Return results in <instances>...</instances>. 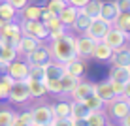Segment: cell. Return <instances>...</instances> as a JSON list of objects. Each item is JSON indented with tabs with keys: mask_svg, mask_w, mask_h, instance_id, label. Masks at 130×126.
I'll return each instance as SVG.
<instances>
[{
	"mask_svg": "<svg viewBox=\"0 0 130 126\" xmlns=\"http://www.w3.org/2000/svg\"><path fill=\"white\" fill-rule=\"evenodd\" d=\"M128 71H130V64H128Z\"/></svg>",
	"mask_w": 130,
	"mask_h": 126,
	"instance_id": "816d5d0a",
	"label": "cell"
},
{
	"mask_svg": "<svg viewBox=\"0 0 130 126\" xmlns=\"http://www.w3.org/2000/svg\"><path fill=\"white\" fill-rule=\"evenodd\" d=\"M123 98H126V100L130 102V79L124 83V91H123Z\"/></svg>",
	"mask_w": 130,
	"mask_h": 126,
	"instance_id": "f6af8a7d",
	"label": "cell"
},
{
	"mask_svg": "<svg viewBox=\"0 0 130 126\" xmlns=\"http://www.w3.org/2000/svg\"><path fill=\"white\" fill-rule=\"evenodd\" d=\"M38 45H42V42L40 40H36V38H30V36H21V40L17 42V45H15V51H17V55H26V53H30L32 49H36Z\"/></svg>",
	"mask_w": 130,
	"mask_h": 126,
	"instance_id": "ac0fdd59",
	"label": "cell"
},
{
	"mask_svg": "<svg viewBox=\"0 0 130 126\" xmlns=\"http://www.w3.org/2000/svg\"><path fill=\"white\" fill-rule=\"evenodd\" d=\"M109 23L104 19H100V17H94V19L91 21V25H89V28L85 30V36H89V38H92V40H96V42H100L102 38L106 36V32L109 30Z\"/></svg>",
	"mask_w": 130,
	"mask_h": 126,
	"instance_id": "52a82bcc",
	"label": "cell"
},
{
	"mask_svg": "<svg viewBox=\"0 0 130 126\" xmlns=\"http://www.w3.org/2000/svg\"><path fill=\"white\" fill-rule=\"evenodd\" d=\"M0 100H6V94H4L2 91H0Z\"/></svg>",
	"mask_w": 130,
	"mask_h": 126,
	"instance_id": "c3c4849f",
	"label": "cell"
},
{
	"mask_svg": "<svg viewBox=\"0 0 130 126\" xmlns=\"http://www.w3.org/2000/svg\"><path fill=\"white\" fill-rule=\"evenodd\" d=\"M100 42H104L106 45H109V47H119V45H123V43L128 42V36H126V32H123V30L115 28V26H109V30L106 32V36Z\"/></svg>",
	"mask_w": 130,
	"mask_h": 126,
	"instance_id": "30bf717a",
	"label": "cell"
},
{
	"mask_svg": "<svg viewBox=\"0 0 130 126\" xmlns=\"http://www.w3.org/2000/svg\"><path fill=\"white\" fill-rule=\"evenodd\" d=\"M13 117H15V113L11 109H0V126H10Z\"/></svg>",
	"mask_w": 130,
	"mask_h": 126,
	"instance_id": "8d00e7d4",
	"label": "cell"
},
{
	"mask_svg": "<svg viewBox=\"0 0 130 126\" xmlns=\"http://www.w3.org/2000/svg\"><path fill=\"white\" fill-rule=\"evenodd\" d=\"M21 28L15 21H6L4 26L0 28V45H17V42L21 40Z\"/></svg>",
	"mask_w": 130,
	"mask_h": 126,
	"instance_id": "3957f363",
	"label": "cell"
},
{
	"mask_svg": "<svg viewBox=\"0 0 130 126\" xmlns=\"http://www.w3.org/2000/svg\"><path fill=\"white\" fill-rule=\"evenodd\" d=\"M25 85H26V88H28L30 98H42V96H45V94H47L45 85H43V81H40V79L26 77L25 79Z\"/></svg>",
	"mask_w": 130,
	"mask_h": 126,
	"instance_id": "d6986e66",
	"label": "cell"
},
{
	"mask_svg": "<svg viewBox=\"0 0 130 126\" xmlns=\"http://www.w3.org/2000/svg\"><path fill=\"white\" fill-rule=\"evenodd\" d=\"M109 81H117V83H126L130 79V71L128 66H111L109 70Z\"/></svg>",
	"mask_w": 130,
	"mask_h": 126,
	"instance_id": "7402d4cb",
	"label": "cell"
},
{
	"mask_svg": "<svg viewBox=\"0 0 130 126\" xmlns=\"http://www.w3.org/2000/svg\"><path fill=\"white\" fill-rule=\"evenodd\" d=\"M19 57L13 45H2V51H0V68H6L10 62H13Z\"/></svg>",
	"mask_w": 130,
	"mask_h": 126,
	"instance_id": "cb8c5ba5",
	"label": "cell"
},
{
	"mask_svg": "<svg viewBox=\"0 0 130 126\" xmlns=\"http://www.w3.org/2000/svg\"><path fill=\"white\" fill-rule=\"evenodd\" d=\"M19 28H21V34L23 36H30V38H36V40H40V42L49 40V32H47L45 25L40 19H23L21 25H19Z\"/></svg>",
	"mask_w": 130,
	"mask_h": 126,
	"instance_id": "7a4b0ae2",
	"label": "cell"
},
{
	"mask_svg": "<svg viewBox=\"0 0 130 126\" xmlns=\"http://www.w3.org/2000/svg\"><path fill=\"white\" fill-rule=\"evenodd\" d=\"M43 6H36V4H26L21 10V19H40Z\"/></svg>",
	"mask_w": 130,
	"mask_h": 126,
	"instance_id": "f546056e",
	"label": "cell"
},
{
	"mask_svg": "<svg viewBox=\"0 0 130 126\" xmlns=\"http://www.w3.org/2000/svg\"><path fill=\"white\" fill-rule=\"evenodd\" d=\"M74 45H75V57L87 60V58L92 57V51H94V45H96V40L89 38V36H85V34H79L77 38H75Z\"/></svg>",
	"mask_w": 130,
	"mask_h": 126,
	"instance_id": "5b68a950",
	"label": "cell"
},
{
	"mask_svg": "<svg viewBox=\"0 0 130 126\" xmlns=\"http://www.w3.org/2000/svg\"><path fill=\"white\" fill-rule=\"evenodd\" d=\"M62 66H64V71H66V74H70L72 77L81 79L85 75V60H83V58H79V57H74V58H70V60H66Z\"/></svg>",
	"mask_w": 130,
	"mask_h": 126,
	"instance_id": "2e32d148",
	"label": "cell"
},
{
	"mask_svg": "<svg viewBox=\"0 0 130 126\" xmlns=\"http://www.w3.org/2000/svg\"><path fill=\"white\" fill-rule=\"evenodd\" d=\"M59 81H60V88H62V92H64V94H70V91L75 87V85H77V81H79V79H77V77H72L70 74H66V71H64V75H62Z\"/></svg>",
	"mask_w": 130,
	"mask_h": 126,
	"instance_id": "1f68e13d",
	"label": "cell"
},
{
	"mask_svg": "<svg viewBox=\"0 0 130 126\" xmlns=\"http://www.w3.org/2000/svg\"><path fill=\"white\" fill-rule=\"evenodd\" d=\"M43 25H45V28L49 32V40L60 38L62 34H66V28H68V26H64V25H62V21L59 19V17H55V15H51L47 21H43Z\"/></svg>",
	"mask_w": 130,
	"mask_h": 126,
	"instance_id": "9a60e30c",
	"label": "cell"
},
{
	"mask_svg": "<svg viewBox=\"0 0 130 126\" xmlns=\"http://www.w3.org/2000/svg\"><path fill=\"white\" fill-rule=\"evenodd\" d=\"M102 126H113V124H111V122H107V120H106V122L102 124Z\"/></svg>",
	"mask_w": 130,
	"mask_h": 126,
	"instance_id": "681fc988",
	"label": "cell"
},
{
	"mask_svg": "<svg viewBox=\"0 0 130 126\" xmlns=\"http://www.w3.org/2000/svg\"><path fill=\"white\" fill-rule=\"evenodd\" d=\"M68 4H72V6H75V8H83L85 4L89 2V0H66Z\"/></svg>",
	"mask_w": 130,
	"mask_h": 126,
	"instance_id": "ee69618b",
	"label": "cell"
},
{
	"mask_svg": "<svg viewBox=\"0 0 130 126\" xmlns=\"http://www.w3.org/2000/svg\"><path fill=\"white\" fill-rule=\"evenodd\" d=\"M28 126H40V124H36V122H30V124H28Z\"/></svg>",
	"mask_w": 130,
	"mask_h": 126,
	"instance_id": "f907efd6",
	"label": "cell"
},
{
	"mask_svg": "<svg viewBox=\"0 0 130 126\" xmlns=\"http://www.w3.org/2000/svg\"><path fill=\"white\" fill-rule=\"evenodd\" d=\"M51 126H72V117L70 119H53L51 120Z\"/></svg>",
	"mask_w": 130,
	"mask_h": 126,
	"instance_id": "f35d334b",
	"label": "cell"
},
{
	"mask_svg": "<svg viewBox=\"0 0 130 126\" xmlns=\"http://www.w3.org/2000/svg\"><path fill=\"white\" fill-rule=\"evenodd\" d=\"M75 38L70 34H62L60 38L51 40L49 42V55H51V60H57L60 64H64L66 60L75 57V45H74Z\"/></svg>",
	"mask_w": 130,
	"mask_h": 126,
	"instance_id": "6da1fadb",
	"label": "cell"
},
{
	"mask_svg": "<svg viewBox=\"0 0 130 126\" xmlns=\"http://www.w3.org/2000/svg\"><path fill=\"white\" fill-rule=\"evenodd\" d=\"M17 13H19V11H17L10 2H6V0L0 2V19H4V21H15Z\"/></svg>",
	"mask_w": 130,
	"mask_h": 126,
	"instance_id": "f1b7e54d",
	"label": "cell"
},
{
	"mask_svg": "<svg viewBox=\"0 0 130 126\" xmlns=\"http://www.w3.org/2000/svg\"><path fill=\"white\" fill-rule=\"evenodd\" d=\"M94 94L104 103L111 102L113 98H117V96H115V92H113V85H111L109 79H104V81H100V83H94Z\"/></svg>",
	"mask_w": 130,
	"mask_h": 126,
	"instance_id": "5bb4252c",
	"label": "cell"
},
{
	"mask_svg": "<svg viewBox=\"0 0 130 126\" xmlns=\"http://www.w3.org/2000/svg\"><path fill=\"white\" fill-rule=\"evenodd\" d=\"M106 105H107V113H109V117L113 120H117V122L130 111V102L126 100V98H123V96L113 98V100L107 102Z\"/></svg>",
	"mask_w": 130,
	"mask_h": 126,
	"instance_id": "277c9868",
	"label": "cell"
},
{
	"mask_svg": "<svg viewBox=\"0 0 130 126\" xmlns=\"http://www.w3.org/2000/svg\"><path fill=\"white\" fill-rule=\"evenodd\" d=\"M43 85H45V91L49 94H55V96H60V94H62L59 79H43Z\"/></svg>",
	"mask_w": 130,
	"mask_h": 126,
	"instance_id": "e575fe53",
	"label": "cell"
},
{
	"mask_svg": "<svg viewBox=\"0 0 130 126\" xmlns=\"http://www.w3.org/2000/svg\"><path fill=\"white\" fill-rule=\"evenodd\" d=\"M117 13H119V10H117V6H115V2L113 0H109V2H102V8H100V19H104V21H107V23H113L115 21V17H117Z\"/></svg>",
	"mask_w": 130,
	"mask_h": 126,
	"instance_id": "44dd1931",
	"label": "cell"
},
{
	"mask_svg": "<svg viewBox=\"0 0 130 126\" xmlns=\"http://www.w3.org/2000/svg\"><path fill=\"white\" fill-rule=\"evenodd\" d=\"M72 126H87L85 119H72Z\"/></svg>",
	"mask_w": 130,
	"mask_h": 126,
	"instance_id": "7dc6e473",
	"label": "cell"
},
{
	"mask_svg": "<svg viewBox=\"0 0 130 126\" xmlns=\"http://www.w3.org/2000/svg\"><path fill=\"white\" fill-rule=\"evenodd\" d=\"M64 75V66L57 60H49L43 64V79H60Z\"/></svg>",
	"mask_w": 130,
	"mask_h": 126,
	"instance_id": "e0dca14e",
	"label": "cell"
},
{
	"mask_svg": "<svg viewBox=\"0 0 130 126\" xmlns=\"http://www.w3.org/2000/svg\"><path fill=\"white\" fill-rule=\"evenodd\" d=\"M92 92H94V83H89V81L79 79V81H77V85H75V87L70 91V96H72V100H79V102H83L85 98H89Z\"/></svg>",
	"mask_w": 130,
	"mask_h": 126,
	"instance_id": "4fadbf2b",
	"label": "cell"
},
{
	"mask_svg": "<svg viewBox=\"0 0 130 126\" xmlns=\"http://www.w3.org/2000/svg\"><path fill=\"white\" fill-rule=\"evenodd\" d=\"M85 120H87V126H102L107 120V117L104 109H98V111H91Z\"/></svg>",
	"mask_w": 130,
	"mask_h": 126,
	"instance_id": "4dcf8cb0",
	"label": "cell"
},
{
	"mask_svg": "<svg viewBox=\"0 0 130 126\" xmlns=\"http://www.w3.org/2000/svg\"><path fill=\"white\" fill-rule=\"evenodd\" d=\"M10 126H28V124H26L25 120H21L19 115H15V117H13V120L10 122Z\"/></svg>",
	"mask_w": 130,
	"mask_h": 126,
	"instance_id": "7bdbcfd3",
	"label": "cell"
},
{
	"mask_svg": "<svg viewBox=\"0 0 130 126\" xmlns=\"http://www.w3.org/2000/svg\"><path fill=\"white\" fill-rule=\"evenodd\" d=\"M77 13H79V8L72 6V4H66L64 10L59 13V19L62 21V25H64V26H70L72 23H74V19L77 17Z\"/></svg>",
	"mask_w": 130,
	"mask_h": 126,
	"instance_id": "603a6c76",
	"label": "cell"
},
{
	"mask_svg": "<svg viewBox=\"0 0 130 126\" xmlns=\"http://www.w3.org/2000/svg\"><path fill=\"white\" fill-rule=\"evenodd\" d=\"M19 119L25 120L26 124H30V122H32V111H23V113L19 115Z\"/></svg>",
	"mask_w": 130,
	"mask_h": 126,
	"instance_id": "b9f144b4",
	"label": "cell"
},
{
	"mask_svg": "<svg viewBox=\"0 0 130 126\" xmlns=\"http://www.w3.org/2000/svg\"><path fill=\"white\" fill-rule=\"evenodd\" d=\"M55 119L53 117V107L47 105V103H40L32 109V122L40 124V126H47L51 124V120Z\"/></svg>",
	"mask_w": 130,
	"mask_h": 126,
	"instance_id": "9c48e42d",
	"label": "cell"
},
{
	"mask_svg": "<svg viewBox=\"0 0 130 126\" xmlns=\"http://www.w3.org/2000/svg\"><path fill=\"white\" fill-rule=\"evenodd\" d=\"M119 11H130V0H113Z\"/></svg>",
	"mask_w": 130,
	"mask_h": 126,
	"instance_id": "74e56055",
	"label": "cell"
},
{
	"mask_svg": "<svg viewBox=\"0 0 130 126\" xmlns=\"http://www.w3.org/2000/svg\"><path fill=\"white\" fill-rule=\"evenodd\" d=\"M66 0H47V4H45V8H47V11L51 13V15H55V17H59V13L64 10V6H66Z\"/></svg>",
	"mask_w": 130,
	"mask_h": 126,
	"instance_id": "d6a6232c",
	"label": "cell"
},
{
	"mask_svg": "<svg viewBox=\"0 0 130 126\" xmlns=\"http://www.w3.org/2000/svg\"><path fill=\"white\" fill-rule=\"evenodd\" d=\"M111 85H113V92H115V96H123L124 83H117V81H111Z\"/></svg>",
	"mask_w": 130,
	"mask_h": 126,
	"instance_id": "60d3db41",
	"label": "cell"
},
{
	"mask_svg": "<svg viewBox=\"0 0 130 126\" xmlns=\"http://www.w3.org/2000/svg\"><path fill=\"white\" fill-rule=\"evenodd\" d=\"M109 62L113 66H128L130 64V45L128 43H123L119 47H113V53H111Z\"/></svg>",
	"mask_w": 130,
	"mask_h": 126,
	"instance_id": "7c38bea8",
	"label": "cell"
},
{
	"mask_svg": "<svg viewBox=\"0 0 130 126\" xmlns=\"http://www.w3.org/2000/svg\"><path fill=\"white\" fill-rule=\"evenodd\" d=\"M28 77L43 81V64H28Z\"/></svg>",
	"mask_w": 130,
	"mask_h": 126,
	"instance_id": "d590c367",
	"label": "cell"
},
{
	"mask_svg": "<svg viewBox=\"0 0 130 126\" xmlns=\"http://www.w3.org/2000/svg\"><path fill=\"white\" fill-rule=\"evenodd\" d=\"M111 53H113V47L106 45L104 42H96L94 51H92V57L91 58H94V60H98V62H107L111 58Z\"/></svg>",
	"mask_w": 130,
	"mask_h": 126,
	"instance_id": "ffe728a7",
	"label": "cell"
},
{
	"mask_svg": "<svg viewBox=\"0 0 130 126\" xmlns=\"http://www.w3.org/2000/svg\"><path fill=\"white\" fill-rule=\"evenodd\" d=\"M100 8H102V0H89L83 8H79V10H81L87 17L94 19V17L100 15Z\"/></svg>",
	"mask_w": 130,
	"mask_h": 126,
	"instance_id": "83f0119b",
	"label": "cell"
},
{
	"mask_svg": "<svg viewBox=\"0 0 130 126\" xmlns=\"http://www.w3.org/2000/svg\"><path fill=\"white\" fill-rule=\"evenodd\" d=\"M47 126H51V124H47Z\"/></svg>",
	"mask_w": 130,
	"mask_h": 126,
	"instance_id": "11a10c76",
	"label": "cell"
},
{
	"mask_svg": "<svg viewBox=\"0 0 130 126\" xmlns=\"http://www.w3.org/2000/svg\"><path fill=\"white\" fill-rule=\"evenodd\" d=\"M119 124H121V126H130V111H128V113L124 115L121 120H119Z\"/></svg>",
	"mask_w": 130,
	"mask_h": 126,
	"instance_id": "bcb514c9",
	"label": "cell"
},
{
	"mask_svg": "<svg viewBox=\"0 0 130 126\" xmlns=\"http://www.w3.org/2000/svg\"><path fill=\"white\" fill-rule=\"evenodd\" d=\"M25 60L28 64H45V62L51 60V55H49V49L42 43V45H38L36 49H32L30 53H26Z\"/></svg>",
	"mask_w": 130,
	"mask_h": 126,
	"instance_id": "8fae6325",
	"label": "cell"
},
{
	"mask_svg": "<svg viewBox=\"0 0 130 126\" xmlns=\"http://www.w3.org/2000/svg\"><path fill=\"white\" fill-rule=\"evenodd\" d=\"M6 74L15 81H25L28 77V62L15 58L13 62H10V64L6 66Z\"/></svg>",
	"mask_w": 130,
	"mask_h": 126,
	"instance_id": "ba28073f",
	"label": "cell"
},
{
	"mask_svg": "<svg viewBox=\"0 0 130 126\" xmlns=\"http://www.w3.org/2000/svg\"><path fill=\"white\" fill-rule=\"evenodd\" d=\"M0 51H2V45H0Z\"/></svg>",
	"mask_w": 130,
	"mask_h": 126,
	"instance_id": "db71d44e",
	"label": "cell"
},
{
	"mask_svg": "<svg viewBox=\"0 0 130 126\" xmlns=\"http://www.w3.org/2000/svg\"><path fill=\"white\" fill-rule=\"evenodd\" d=\"M51 107H53V117H57V119H70L72 117V103L70 102L62 100Z\"/></svg>",
	"mask_w": 130,
	"mask_h": 126,
	"instance_id": "d4e9b609",
	"label": "cell"
},
{
	"mask_svg": "<svg viewBox=\"0 0 130 126\" xmlns=\"http://www.w3.org/2000/svg\"><path fill=\"white\" fill-rule=\"evenodd\" d=\"M91 109L85 105V102L72 100V119H87Z\"/></svg>",
	"mask_w": 130,
	"mask_h": 126,
	"instance_id": "4316f807",
	"label": "cell"
},
{
	"mask_svg": "<svg viewBox=\"0 0 130 126\" xmlns=\"http://www.w3.org/2000/svg\"><path fill=\"white\" fill-rule=\"evenodd\" d=\"M6 2H10L17 11H21V10H23V8L26 6V4H28V0H6Z\"/></svg>",
	"mask_w": 130,
	"mask_h": 126,
	"instance_id": "ab89813d",
	"label": "cell"
},
{
	"mask_svg": "<svg viewBox=\"0 0 130 126\" xmlns=\"http://www.w3.org/2000/svg\"><path fill=\"white\" fill-rule=\"evenodd\" d=\"M91 21H92L91 17H87V15H85V13H83L81 10H79L77 17H75V19H74V23H72L70 26H72V28H74V32H79V34H83L85 30L89 28V25H91Z\"/></svg>",
	"mask_w": 130,
	"mask_h": 126,
	"instance_id": "484cf974",
	"label": "cell"
},
{
	"mask_svg": "<svg viewBox=\"0 0 130 126\" xmlns=\"http://www.w3.org/2000/svg\"><path fill=\"white\" fill-rule=\"evenodd\" d=\"M0 75H2V70H0Z\"/></svg>",
	"mask_w": 130,
	"mask_h": 126,
	"instance_id": "f5cc1de1",
	"label": "cell"
},
{
	"mask_svg": "<svg viewBox=\"0 0 130 126\" xmlns=\"http://www.w3.org/2000/svg\"><path fill=\"white\" fill-rule=\"evenodd\" d=\"M83 102H85V105H87V107H89V109H91V111H98V109H106V103L102 102V100H100V98L96 96L94 92H92V94H91V96H89V98H85Z\"/></svg>",
	"mask_w": 130,
	"mask_h": 126,
	"instance_id": "836d02e7",
	"label": "cell"
},
{
	"mask_svg": "<svg viewBox=\"0 0 130 126\" xmlns=\"http://www.w3.org/2000/svg\"><path fill=\"white\" fill-rule=\"evenodd\" d=\"M6 100L10 103H13V105H21V103L30 100V94H28V88H26L25 81H15L13 83V87L10 88Z\"/></svg>",
	"mask_w": 130,
	"mask_h": 126,
	"instance_id": "8992f818",
	"label": "cell"
}]
</instances>
